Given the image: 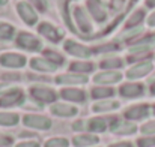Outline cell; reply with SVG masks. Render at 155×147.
Returning <instances> with one entry per match:
<instances>
[{
    "mask_svg": "<svg viewBox=\"0 0 155 147\" xmlns=\"http://www.w3.org/2000/svg\"><path fill=\"white\" fill-rule=\"evenodd\" d=\"M15 42L20 48L26 50V51H39L42 50V42L38 36H35L33 33L29 32H20L15 38Z\"/></svg>",
    "mask_w": 155,
    "mask_h": 147,
    "instance_id": "obj_1",
    "label": "cell"
},
{
    "mask_svg": "<svg viewBox=\"0 0 155 147\" xmlns=\"http://www.w3.org/2000/svg\"><path fill=\"white\" fill-rule=\"evenodd\" d=\"M72 18L75 21L77 29L81 33L89 35V33L94 32V27H92V23L89 20V15L86 14V9L83 6H74V9H72Z\"/></svg>",
    "mask_w": 155,
    "mask_h": 147,
    "instance_id": "obj_2",
    "label": "cell"
},
{
    "mask_svg": "<svg viewBox=\"0 0 155 147\" xmlns=\"http://www.w3.org/2000/svg\"><path fill=\"white\" fill-rule=\"evenodd\" d=\"M27 63V57L20 53H3L0 54V65L8 69H21Z\"/></svg>",
    "mask_w": 155,
    "mask_h": 147,
    "instance_id": "obj_3",
    "label": "cell"
},
{
    "mask_svg": "<svg viewBox=\"0 0 155 147\" xmlns=\"http://www.w3.org/2000/svg\"><path fill=\"white\" fill-rule=\"evenodd\" d=\"M63 50L68 54H71L74 57H78L80 60H87L89 57L94 56V50L92 48H89V47H86V45H83L80 42L71 41V39H68V41L63 42Z\"/></svg>",
    "mask_w": 155,
    "mask_h": 147,
    "instance_id": "obj_4",
    "label": "cell"
},
{
    "mask_svg": "<svg viewBox=\"0 0 155 147\" xmlns=\"http://www.w3.org/2000/svg\"><path fill=\"white\" fill-rule=\"evenodd\" d=\"M86 9L89 11L91 17L100 24L105 23L108 18V9L101 0H86Z\"/></svg>",
    "mask_w": 155,
    "mask_h": 147,
    "instance_id": "obj_5",
    "label": "cell"
},
{
    "mask_svg": "<svg viewBox=\"0 0 155 147\" xmlns=\"http://www.w3.org/2000/svg\"><path fill=\"white\" fill-rule=\"evenodd\" d=\"M17 12L20 18L27 24V26H35L38 23V12L29 2H18L17 3Z\"/></svg>",
    "mask_w": 155,
    "mask_h": 147,
    "instance_id": "obj_6",
    "label": "cell"
},
{
    "mask_svg": "<svg viewBox=\"0 0 155 147\" xmlns=\"http://www.w3.org/2000/svg\"><path fill=\"white\" fill-rule=\"evenodd\" d=\"M30 95L35 101H39V102H44V104H53L57 99V95L53 89L45 87V86H39V84L30 87Z\"/></svg>",
    "mask_w": 155,
    "mask_h": 147,
    "instance_id": "obj_7",
    "label": "cell"
},
{
    "mask_svg": "<svg viewBox=\"0 0 155 147\" xmlns=\"http://www.w3.org/2000/svg\"><path fill=\"white\" fill-rule=\"evenodd\" d=\"M23 123L27 128H33V129H50L51 128V120L45 116H39V114H26L23 117Z\"/></svg>",
    "mask_w": 155,
    "mask_h": 147,
    "instance_id": "obj_8",
    "label": "cell"
},
{
    "mask_svg": "<svg viewBox=\"0 0 155 147\" xmlns=\"http://www.w3.org/2000/svg\"><path fill=\"white\" fill-rule=\"evenodd\" d=\"M38 32H39L45 39H48L50 42H53V44L60 42L62 38H63V32L59 30L56 26H53L50 23H41V24L38 26Z\"/></svg>",
    "mask_w": 155,
    "mask_h": 147,
    "instance_id": "obj_9",
    "label": "cell"
},
{
    "mask_svg": "<svg viewBox=\"0 0 155 147\" xmlns=\"http://www.w3.org/2000/svg\"><path fill=\"white\" fill-rule=\"evenodd\" d=\"M152 68H154V66H152V62H151V60L136 63L134 66H131V68L127 71V78H130V80L143 78V77H146V75L152 71Z\"/></svg>",
    "mask_w": 155,
    "mask_h": 147,
    "instance_id": "obj_10",
    "label": "cell"
},
{
    "mask_svg": "<svg viewBox=\"0 0 155 147\" xmlns=\"http://www.w3.org/2000/svg\"><path fill=\"white\" fill-rule=\"evenodd\" d=\"M122 80V72L119 71H101L94 77V83L101 86H110L114 83H119Z\"/></svg>",
    "mask_w": 155,
    "mask_h": 147,
    "instance_id": "obj_11",
    "label": "cell"
},
{
    "mask_svg": "<svg viewBox=\"0 0 155 147\" xmlns=\"http://www.w3.org/2000/svg\"><path fill=\"white\" fill-rule=\"evenodd\" d=\"M119 93L127 99L139 98L145 93V86L142 83H125L119 87Z\"/></svg>",
    "mask_w": 155,
    "mask_h": 147,
    "instance_id": "obj_12",
    "label": "cell"
},
{
    "mask_svg": "<svg viewBox=\"0 0 155 147\" xmlns=\"http://www.w3.org/2000/svg\"><path fill=\"white\" fill-rule=\"evenodd\" d=\"M110 131L116 135H131L137 131L136 125L131 122H125V120H117L114 119L110 123Z\"/></svg>",
    "mask_w": 155,
    "mask_h": 147,
    "instance_id": "obj_13",
    "label": "cell"
},
{
    "mask_svg": "<svg viewBox=\"0 0 155 147\" xmlns=\"http://www.w3.org/2000/svg\"><path fill=\"white\" fill-rule=\"evenodd\" d=\"M149 105H146V104H139V105H133V107H130L125 113H124V116H125V119H128V120H142V119H145V117H148L149 116Z\"/></svg>",
    "mask_w": 155,
    "mask_h": 147,
    "instance_id": "obj_14",
    "label": "cell"
},
{
    "mask_svg": "<svg viewBox=\"0 0 155 147\" xmlns=\"http://www.w3.org/2000/svg\"><path fill=\"white\" fill-rule=\"evenodd\" d=\"M30 68L33 71H39V72H54L59 66L45 57H33L30 60Z\"/></svg>",
    "mask_w": 155,
    "mask_h": 147,
    "instance_id": "obj_15",
    "label": "cell"
},
{
    "mask_svg": "<svg viewBox=\"0 0 155 147\" xmlns=\"http://www.w3.org/2000/svg\"><path fill=\"white\" fill-rule=\"evenodd\" d=\"M57 84H65V86H78L87 83L86 75H78V74H63L56 78Z\"/></svg>",
    "mask_w": 155,
    "mask_h": 147,
    "instance_id": "obj_16",
    "label": "cell"
},
{
    "mask_svg": "<svg viewBox=\"0 0 155 147\" xmlns=\"http://www.w3.org/2000/svg\"><path fill=\"white\" fill-rule=\"evenodd\" d=\"M50 111H51L54 116H59V117H72L78 113V110L72 105H68V104H62V102H57V104H53L50 107Z\"/></svg>",
    "mask_w": 155,
    "mask_h": 147,
    "instance_id": "obj_17",
    "label": "cell"
},
{
    "mask_svg": "<svg viewBox=\"0 0 155 147\" xmlns=\"http://www.w3.org/2000/svg\"><path fill=\"white\" fill-rule=\"evenodd\" d=\"M60 96L71 102H84L86 101V92L77 87H66L60 90Z\"/></svg>",
    "mask_w": 155,
    "mask_h": 147,
    "instance_id": "obj_18",
    "label": "cell"
},
{
    "mask_svg": "<svg viewBox=\"0 0 155 147\" xmlns=\"http://www.w3.org/2000/svg\"><path fill=\"white\" fill-rule=\"evenodd\" d=\"M69 69H71L72 74L86 75V74H89V72H92L95 69V65L92 62H89V60H75V62L71 63Z\"/></svg>",
    "mask_w": 155,
    "mask_h": 147,
    "instance_id": "obj_19",
    "label": "cell"
},
{
    "mask_svg": "<svg viewBox=\"0 0 155 147\" xmlns=\"http://www.w3.org/2000/svg\"><path fill=\"white\" fill-rule=\"evenodd\" d=\"M23 99H24V95H23L21 89H17L15 92L8 93V95H5V96L0 98V107H5V108H8V107H14V105L20 104Z\"/></svg>",
    "mask_w": 155,
    "mask_h": 147,
    "instance_id": "obj_20",
    "label": "cell"
},
{
    "mask_svg": "<svg viewBox=\"0 0 155 147\" xmlns=\"http://www.w3.org/2000/svg\"><path fill=\"white\" fill-rule=\"evenodd\" d=\"M124 66V59L117 57V56H111V57H105L100 62V68L103 71H117L119 68Z\"/></svg>",
    "mask_w": 155,
    "mask_h": 147,
    "instance_id": "obj_21",
    "label": "cell"
},
{
    "mask_svg": "<svg viewBox=\"0 0 155 147\" xmlns=\"http://www.w3.org/2000/svg\"><path fill=\"white\" fill-rule=\"evenodd\" d=\"M100 141L98 137L95 135H91V134H81V135H77L74 137L72 140V144L75 147H87V146H94Z\"/></svg>",
    "mask_w": 155,
    "mask_h": 147,
    "instance_id": "obj_22",
    "label": "cell"
},
{
    "mask_svg": "<svg viewBox=\"0 0 155 147\" xmlns=\"http://www.w3.org/2000/svg\"><path fill=\"white\" fill-rule=\"evenodd\" d=\"M146 14H145V9H137L131 14V17L127 20L125 23V29H131V27H140V24L143 23Z\"/></svg>",
    "mask_w": 155,
    "mask_h": 147,
    "instance_id": "obj_23",
    "label": "cell"
},
{
    "mask_svg": "<svg viewBox=\"0 0 155 147\" xmlns=\"http://www.w3.org/2000/svg\"><path fill=\"white\" fill-rule=\"evenodd\" d=\"M116 108H119V102H116V101H100V102L94 104V107H92V110L95 113H107V111H113Z\"/></svg>",
    "mask_w": 155,
    "mask_h": 147,
    "instance_id": "obj_24",
    "label": "cell"
},
{
    "mask_svg": "<svg viewBox=\"0 0 155 147\" xmlns=\"http://www.w3.org/2000/svg\"><path fill=\"white\" fill-rule=\"evenodd\" d=\"M114 95V90L108 86H98L92 89V98L95 99H105V98H111Z\"/></svg>",
    "mask_w": 155,
    "mask_h": 147,
    "instance_id": "obj_25",
    "label": "cell"
},
{
    "mask_svg": "<svg viewBox=\"0 0 155 147\" xmlns=\"http://www.w3.org/2000/svg\"><path fill=\"white\" fill-rule=\"evenodd\" d=\"M87 128L89 131L92 132H104L107 129V120L103 117H95V119H91L89 123H87Z\"/></svg>",
    "mask_w": 155,
    "mask_h": 147,
    "instance_id": "obj_26",
    "label": "cell"
},
{
    "mask_svg": "<svg viewBox=\"0 0 155 147\" xmlns=\"http://www.w3.org/2000/svg\"><path fill=\"white\" fill-rule=\"evenodd\" d=\"M20 120L17 113H0V125L2 126H15Z\"/></svg>",
    "mask_w": 155,
    "mask_h": 147,
    "instance_id": "obj_27",
    "label": "cell"
},
{
    "mask_svg": "<svg viewBox=\"0 0 155 147\" xmlns=\"http://www.w3.org/2000/svg\"><path fill=\"white\" fill-rule=\"evenodd\" d=\"M15 36L14 26L8 23H0V41H11Z\"/></svg>",
    "mask_w": 155,
    "mask_h": 147,
    "instance_id": "obj_28",
    "label": "cell"
},
{
    "mask_svg": "<svg viewBox=\"0 0 155 147\" xmlns=\"http://www.w3.org/2000/svg\"><path fill=\"white\" fill-rule=\"evenodd\" d=\"M139 33H142V26L140 27H131V29H124L119 35V39L124 41H131L133 38H136Z\"/></svg>",
    "mask_w": 155,
    "mask_h": 147,
    "instance_id": "obj_29",
    "label": "cell"
},
{
    "mask_svg": "<svg viewBox=\"0 0 155 147\" xmlns=\"http://www.w3.org/2000/svg\"><path fill=\"white\" fill-rule=\"evenodd\" d=\"M44 54H45V56H44L45 59H48L50 62L56 63L57 66L65 63V57H63L62 54H59L57 51H53V50H45V51H44Z\"/></svg>",
    "mask_w": 155,
    "mask_h": 147,
    "instance_id": "obj_30",
    "label": "cell"
},
{
    "mask_svg": "<svg viewBox=\"0 0 155 147\" xmlns=\"http://www.w3.org/2000/svg\"><path fill=\"white\" fill-rule=\"evenodd\" d=\"M68 146H69V143H68L66 138L57 137V138H50V140L45 143L44 147H68Z\"/></svg>",
    "mask_w": 155,
    "mask_h": 147,
    "instance_id": "obj_31",
    "label": "cell"
},
{
    "mask_svg": "<svg viewBox=\"0 0 155 147\" xmlns=\"http://www.w3.org/2000/svg\"><path fill=\"white\" fill-rule=\"evenodd\" d=\"M137 146L139 147H154L155 146V135H148L143 138L137 140Z\"/></svg>",
    "mask_w": 155,
    "mask_h": 147,
    "instance_id": "obj_32",
    "label": "cell"
},
{
    "mask_svg": "<svg viewBox=\"0 0 155 147\" xmlns=\"http://www.w3.org/2000/svg\"><path fill=\"white\" fill-rule=\"evenodd\" d=\"M140 131H142V134H145V135H154L155 134V120H151V122L145 123V125L140 128Z\"/></svg>",
    "mask_w": 155,
    "mask_h": 147,
    "instance_id": "obj_33",
    "label": "cell"
},
{
    "mask_svg": "<svg viewBox=\"0 0 155 147\" xmlns=\"http://www.w3.org/2000/svg\"><path fill=\"white\" fill-rule=\"evenodd\" d=\"M30 2H32V6L36 8L38 11H41V12H45L47 11V6H48L47 0H30Z\"/></svg>",
    "mask_w": 155,
    "mask_h": 147,
    "instance_id": "obj_34",
    "label": "cell"
},
{
    "mask_svg": "<svg viewBox=\"0 0 155 147\" xmlns=\"http://www.w3.org/2000/svg\"><path fill=\"white\" fill-rule=\"evenodd\" d=\"M17 89H18V87H14L12 84H0V95L5 96V95H8V93L15 92Z\"/></svg>",
    "mask_w": 155,
    "mask_h": 147,
    "instance_id": "obj_35",
    "label": "cell"
},
{
    "mask_svg": "<svg viewBox=\"0 0 155 147\" xmlns=\"http://www.w3.org/2000/svg\"><path fill=\"white\" fill-rule=\"evenodd\" d=\"M15 147H39V143L38 141H23Z\"/></svg>",
    "mask_w": 155,
    "mask_h": 147,
    "instance_id": "obj_36",
    "label": "cell"
},
{
    "mask_svg": "<svg viewBox=\"0 0 155 147\" xmlns=\"http://www.w3.org/2000/svg\"><path fill=\"white\" fill-rule=\"evenodd\" d=\"M12 144V138L11 137H0V147H6Z\"/></svg>",
    "mask_w": 155,
    "mask_h": 147,
    "instance_id": "obj_37",
    "label": "cell"
},
{
    "mask_svg": "<svg viewBox=\"0 0 155 147\" xmlns=\"http://www.w3.org/2000/svg\"><path fill=\"white\" fill-rule=\"evenodd\" d=\"M72 128H74L75 131H81V129L86 128V123H84L83 120H78V122H75V123L72 125Z\"/></svg>",
    "mask_w": 155,
    "mask_h": 147,
    "instance_id": "obj_38",
    "label": "cell"
},
{
    "mask_svg": "<svg viewBox=\"0 0 155 147\" xmlns=\"http://www.w3.org/2000/svg\"><path fill=\"white\" fill-rule=\"evenodd\" d=\"M146 23H148V26H149V27H155V11L149 15V17H148Z\"/></svg>",
    "mask_w": 155,
    "mask_h": 147,
    "instance_id": "obj_39",
    "label": "cell"
},
{
    "mask_svg": "<svg viewBox=\"0 0 155 147\" xmlns=\"http://www.w3.org/2000/svg\"><path fill=\"white\" fill-rule=\"evenodd\" d=\"M108 147H133V144L128 143V141H122V143H116V144H111Z\"/></svg>",
    "mask_w": 155,
    "mask_h": 147,
    "instance_id": "obj_40",
    "label": "cell"
},
{
    "mask_svg": "<svg viewBox=\"0 0 155 147\" xmlns=\"http://www.w3.org/2000/svg\"><path fill=\"white\" fill-rule=\"evenodd\" d=\"M145 6L146 8H155V0H145Z\"/></svg>",
    "mask_w": 155,
    "mask_h": 147,
    "instance_id": "obj_41",
    "label": "cell"
},
{
    "mask_svg": "<svg viewBox=\"0 0 155 147\" xmlns=\"http://www.w3.org/2000/svg\"><path fill=\"white\" fill-rule=\"evenodd\" d=\"M151 95H154V96H155V83H152V84H151Z\"/></svg>",
    "mask_w": 155,
    "mask_h": 147,
    "instance_id": "obj_42",
    "label": "cell"
},
{
    "mask_svg": "<svg viewBox=\"0 0 155 147\" xmlns=\"http://www.w3.org/2000/svg\"><path fill=\"white\" fill-rule=\"evenodd\" d=\"M149 83H151V84H152V83H155V74L151 77V78H149Z\"/></svg>",
    "mask_w": 155,
    "mask_h": 147,
    "instance_id": "obj_43",
    "label": "cell"
},
{
    "mask_svg": "<svg viewBox=\"0 0 155 147\" xmlns=\"http://www.w3.org/2000/svg\"><path fill=\"white\" fill-rule=\"evenodd\" d=\"M8 3V0H0V6H3V5H6Z\"/></svg>",
    "mask_w": 155,
    "mask_h": 147,
    "instance_id": "obj_44",
    "label": "cell"
},
{
    "mask_svg": "<svg viewBox=\"0 0 155 147\" xmlns=\"http://www.w3.org/2000/svg\"><path fill=\"white\" fill-rule=\"evenodd\" d=\"M154 114H155V105H154Z\"/></svg>",
    "mask_w": 155,
    "mask_h": 147,
    "instance_id": "obj_45",
    "label": "cell"
}]
</instances>
